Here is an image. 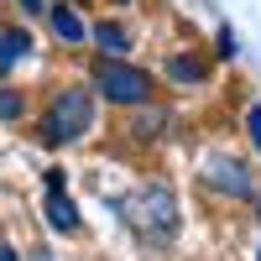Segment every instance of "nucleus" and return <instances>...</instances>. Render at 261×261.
I'll return each mask as SVG.
<instances>
[{"mask_svg":"<svg viewBox=\"0 0 261 261\" xmlns=\"http://www.w3.org/2000/svg\"><path fill=\"white\" fill-rule=\"evenodd\" d=\"M94 94L105 99V105H146L151 99V79H146V68H136V63H125V58H99L94 63Z\"/></svg>","mask_w":261,"mask_h":261,"instance_id":"obj_1","label":"nucleus"},{"mask_svg":"<svg viewBox=\"0 0 261 261\" xmlns=\"http://www.w3.org/2000/svg\"><path fill=\"white\" fill-rule=\"evenodd\" d=\"M89 125H94V94L73 84V89L53 94V105H47V125H42V136H47L53 146H68V141H79V136H89Z\"/></svg>","mask_w":261,"mask_h":261,"instance_id":"obj_2","label":"nucleus"},{"mask_svg":"<svg viewBox=\"0 0 261 261\" xmlns=\"http://www.w3.org/2000/svg\"><path fill=\"white\" fill-rule=\"evenodd\" d=\"M136 225H141L146 241H157V246H167L172 235H178V199H172V188L146 183L136 193Z\"/></svg>","mask_w":261,"mask_h":261,"instance_id":"obj_3","label":"nucleus"},{"mask_svg":"<svg viewBox=\"0 0 261 261\" xmlns=\"http://www.w3.org/2000/svg\"><path fill=\"white\" fill-rule=\"evenodd\" d=\"M204 178L214 193H230V199H251L256 183H251V167L241 157H225V151H214V157L204 162Z\"/></svg>","mask_w":261,"mask_h":261,"instance_id":"obj_4","label":"nucleus"},{"mask_svg":"<svg viewBox=\"0 0 261 261\" xmlns=\"http://www.w3.org/2000/svg\"><path fill=\"white\" fill-rule=\"evenodd\" d=\"M47 21H53V37L63 47H79V42H89V27H84V16L73 6H47Z\"/></svg>","mask_w":261,"mask_h":261,"instance_id":"obj_5","label":"nucleus"},{"mask_svg":"<svg viewBox=\"0 0 261 261\" xmlns=\"http://www.w3.org/2000/svg\"><path fill=\"white\" fill-rule=\"evenodd\" d=\"M27 53H32V32L16 21H0V73H11Z\"/></svg>","mask_w":261,"mask_h":261,"instance_id":"obj_6","label":"nucleus"},{"mask_svg":"<svg viewBox=\"0 0 261 261\" xmlns=\"http://www.w3.org/2000/svg\"><path fill=\"white\" fill-rule=\"evenodd\" d=\"M47 183H53V193H47V225H53V230H63V235H73V230H79V209H73L68 193L58 188V172H53Z\"/></svg>","mask_w":261,"mask_h":261,"instance_id":"obj_7","label":"nucleus"},{"mask_svg":"<svg viewBox=\"0 0 261 261\" xmlns=\"http://www.w3.org/2000/svg\"><path fill=\"white\" fill-rule=\"evenodd\" d=\"M89 42L99 47V58H125L130 53V32L120 27V21H99V27L89 32Z\"/></svg>","mask_w":261,"mask_h":261,"instance_id":"obj_8","label":"nucleus"},{"mask_svg":"<svg viewBox=\"0 0 261 261\" xmlns=\"http://www.w3.org/2000/svg\"><path fill=\"white\" fill-rule=\"evenodd\" d=\"M204 73H209L204 58H188V53H172L167 58V79L172 84H204Z\"/></svg>","mask_w":261,"mask_h":261,"instance_id":"obj_9","label":"nucleus"},{"mask_svg":"<svg viewBox=\"0 0 261 261\" xmlns=\"http://www.w3.org/2000/svg\"><path fill=\"white\" fill-rule=\"evenodd\" d=\"M167 120H172V115L151 105V110H141V115H136V125H130V130H136L141 141H162V136H167Z\"/></svg>","mask_w":261,"mask_h":261,"instance_id":"obj_10","label":"nucleus"},{"mask_svg":"<svg viewBox=\"0 0 261 261\" xmlns=\"http://www.w3.org/2000/svg\"><path fill=\"white\" fill-rule=\"evenodd\" d=\"M21 115H27V94L0 84V120H21Z\"/></svg>","mask_w":261,"mask_h":261,"instance_id":"obj_11","label":"nucleus"},{"mask_svg":"<svg viewBox=\"0 0 261 261\" xmlns=\"http://www.w3.org/2000/svg\"><path fill=\"white\" fill-rule=\"evenodd\" d=\"M246 130H251V141H256V151H261V105L246 110Z\"/></svg>","mask_w":261,"mask_h":261,"instance_id":"obj_12","label":"nucleus"},{"mask_svg":"<svg viewBox=\"0 0 261 261\" xmlns=\"http://www.w3.org/2000/svg\"><path fill=\"white\" fill-rule=\"evenodd\" d=\"M16 6H21V11H32V16H42V11H47V0H16Z\"/></svg>","mask_w":261,"mask_h":261,"instance_id":"obj_13","label":"nucleus"},{"mask_svg":"<svg viewBox=\"0 0 261 261\" xmlns=\"http://www.w3.org/2000/svg\"><path fill=\"white\" fill-rule=\"evenodd\" d=\"M0 261H21V256H16V246L6 241V235H0Z\"/></svg>","mask_w":261,"mask_h":261,"instance_id":"obj_14","label":"nucleus"},{"mask_svg":"<svg viewBox=\"0 0 261 261\" xmlns=\"http://www.w3.org/2000/svg\"><path fill=\"white\" fill-rule=\"evenodd\" d=\"M256 214H261V204H256Z\"/></svg>","mask_w":261,"mask_h":261,"instance_id":"obj_15","label":"nucleus"},{"mask_svg":"<svg viewBox=\"0 0 261 261\" xmlns=\"http://www.w3.org/2000/svg\"><path fill=\"white\" fill-rule=\"evenodd\" d=\"M256 261H261V251H256Z\"/></svg>","mask_w":261,"mask_h":261,"instance_id":"obj_16","label":"nucleus"},{"mask_svg":"<svg viewBox=\"0 0 261 261\" xmlns=\"http://www.w3.org/2000/svg\"><path fill=\"white\" fill-rule=\"evenodd\" d=\"M120 6H125V0H120Z\"/></svg>","mask_w":261,"mask_h":261,"instance_id":"obj_17","label":"nucleus"}]
</instances>
